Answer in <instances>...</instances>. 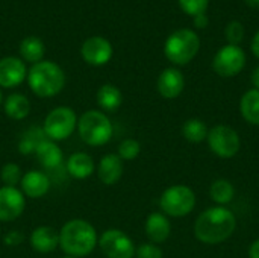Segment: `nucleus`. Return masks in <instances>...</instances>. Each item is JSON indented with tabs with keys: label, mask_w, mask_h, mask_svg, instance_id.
Returning a JSON list of instances; mask_svg holds the SVG:
<instances>
[{
	"label": "nucleus",
	"mask_w": 259,
	"mask_h": 258,
	"mask_svg": "<svg viewBox=\"0 0 259 258\" xmlns=\"http://www.w3.org/2000/svg\"><path fill=\"white\" fill-rule=\"evenodd\" d=\"M44 52H46L44 43L36 36H27L20 43V55L27 62L36 64L42 61Z\"/></svg>",
	"instance_id": "24"
},
{
	"label": "nucleus",
	"mask_w": 259,
	"mask_h": 258,
	"mask_svg": "<svg viewBox=\"0 0 259 258\" xmlns=\"http://www.w3.org/2000/svg\"><path fill=\"white\" fill-rule=\"evenodd\" d=\"M208 23H209V20H208L206 14H199L194 17V24L197 29H205L208 26Z\"/></svg>",
	"instance_id": "34"
},
{
	"label": "nucleus",
	"mask_w": 259,
	"mask_h": 258,
	"mask_svg": "<svg viewBox=\"0 0 259 258\" xmlns=\"http://www.w3.org/2000/svg\"><path fill=\"white\" fill-rule=\"evenodd\" d=\"M209 195H211V199L222 207V205L229 204L234 199L235 189H234L231 181H228V179H217L215 182H212V186L209 189Z\"/></svg>",
	"instance_id": "25"
},
{
	"label": "nucleus",
	"mask_w": 259,
	"mask_h": 258,
	"mask_svg": "<svg viewBox=\"0 0 259 258\" xmlns=\"http://www.w3.org/2000/svg\"><path fill=\"white\" fill-rule=\"evenodd\" d=\"M208 3H209V0H179L182 11L193 17H196L199 14H205Z\"/></svg>",
	"instance_id": "31"
},
{
	"label": "nucleus",
	"mask_w": 259,
	"mask_h": 258,
	"mask_svg": "<svg viewBox=\"0 0 259 258\" xmlns=\"http://www.w3.org/2000/svg\"><path fill=\"white\" fill-rule=\"evenodd\" d=\"M97 243V231L85 219H71L59 231V248L68 257H87L96 249Z\"/></svg>",
	"instance_id": "2"
},
{
	"label": "nucleus",
	"mask_w": 259,
	"mask_h": 258,
	"mask_svg": "<svg viewBox=\"0 0 259 258\" xmlns=\"http://www.w3.org/2000/svg\"><path fill=\"white\" fill-rule=\"evenodd\" d=\"M137 258H162V249L155 243H143L135 249Z\"/></svg>",
	"instance_id": "32"
},
{
	"label": "nucleus",
	"mask_w": 259,
	"mask_h": 258,
	"mask_svg": "<svg viewBox=\"0 0 259 258\" xmlns=\"http://www.w3.org/2000/svg\"><path fill=\"white\" fill-rule=\"evenodd\" d=\"M27 78V70L23 59L15 56H5L0 59V87H18Z\"/></svg>",
	"instance_id": "13"
},
{
	"label": "nucleus",
	"mask_w": 259,
	"mask_h": 258,
	"mask_svg": "<svg viewBox=\"0 0 259 258\" xmlns=\"http://www.w3.org/2000/svg\"><path fill=\"white\" fill-rule=\"evenodd\" d=\"M199 49V35L191 29H179L173 32L164 44V53L167 59L175 65H185L191 62L196 58Z\"/></svg>",
	"instance_id": "5"
},
{
	"label": "nucleus",
	"mask_w": 259,
	"mask_h": 258,
	"mask_svg": "<svg viewBox=\"0 0 259 258\" xmlns=\"http://www.w3.org/2000/svg\"><path fill=\"white\" fill-rule=\"evenodd\" d=\"M144 230H146V236L149 237V240L155 245H159V243H164L170 237L171 225L164 213H152L146 219Z\"/></svg>",
	"instance_id": "19"
},
{
	"label": "nucleus",
	"mask_w": 259,
	"mask_h": 258,
	"mask_svg": "<svg viewBox=\"0 0 259 258\" xmlns=\"http://www.w3.org/2000/svg\"><path fill=\"white\" fill-rule=\"evenodd\" d=\"M24 242V236H23V233H20L18 230H12V231H9V233H6L5 236H3V243L6 245V246H20L21 243Z\"/></svg>",
	"instance_id": "33"
},
{
	"label": "nucleus",
	"mask_w": 259,
	"mask_h": 258,
	"mask_svg": "<svg viewBox=\"0 0 259 258\" xmlns=\"http://www.w3.org/2000/svg\"><path fill=\"white\" fill-rule=\"evenodd\" d=\"M3 103V94H2V90H0V105Z\"/></svg>",
	"instance_id": "39"
},
{
	"label": "nucleus",
	"mask_w": 259,
	"mask_h": 258,
	"mask_svg": "<svg viewBox=\"0 0 259 258\" xmlns=\"http://www.w3.org/2000/svg\"><path fill=\"white\" fill-rule=\"evenodd\" d=\"M77 132L88 146H105L114 132L112 122L103 111L88 109L77 119Z\"/></svg>",
	"instance_id": "4"
},
{
	"label": "nucleus",
	"mask_w": 259,
	"mask_h": 258,
	"mask_svg": "<svg viewBox=\"0 0 259 258\" xmlns=\"http://www.w3.org/2000/svg\"><path fill=\"white\" fill-rule=\"evenodd\" d=\"M196 195L187 186H171L168 187L159 199V207L165 216L184 217L194 210Z\"/></svg>",
	"instance_id": "7"
},
{
	"label": "nucleus",
	"mask_w": 259,
	"mask_h": 258,
	"mask_svg": "<svg viewBox=\"0 0 259 258\" xmlns=\"http://www.w3.org/2000/svg\"><path fill=\"white\" fill-rule=\"evenodd\" d=\"M96 99H97L99 106H100L103 111H106V113H114V111H117V109L121 106V103H123V94H121V91H120L115 85H112V84H105V85H102V87L97 90Z\"/></svg>",
	"instance_id": "22"
},
{
	"label": "nucleus",
	"mask_w": 259,
	"mask_h": 258,
	"mask_svg": "<svg viewBox=\"0 0 259 258\" xmlns=\"http://www.w3.org/2000/svg\"><path fill=\"white\" fill-rule=\"evenodd\" d=\"M185 87V78L178 68H165L158 78V91L164 99H176Z\"/></svg>",
	"instance_id": "15"
},
{
	"label": "nucleus",
	"mask_w": 259,
	"mask_h": 258,
	"mask_svg": "<svg viewBox=\"0 0 259 258\" xmlns=\"http://www.w3.org/2000/svg\"><path fill=\"white\" fill-rule=\"evenodd\" d=\"M44 132H42V128L38 129V128H30L27 132L23 134V137L20 138L18 141V151L21 155H30V154H35V149L38 146V143L44 138Z\"/></svg>",
	"instance_id": "27"
},
{
	"label": "nucleus",
	"mask_w": 259,
	"mask_h": 258,
	"mask_svg": "<svg viewBox=\"0 0 259 258\" xmlns=\"http://www.w3.org/2000/svg\"><path fill=\"white\" fill-rule=\"evenodd\" d=\"M80 55L90 65H105L112 58V46L103 36H91L83 41Z\"/></svg>",
	"instance_id": "12"
},
{
	"label": "nucleus",
	"mask_w": 259,
	"mask_h": 258,
	"mask_svg": "<svg viewBox=\"0 0 259 258\" xmlns=\"http://www.w3.org/2000/svg\"><path fill=\"white\" fill-rule=\"evenodd\" d=\"M20 190L26 198L41 199L50 190L49 175L41 170H29L23 175L20 182Z\"/></svg>",
	"instance_id": "14"
},
{
	"label": "nucleus",
	"mask_w": 259,
	"mask_h": 258,
	"mask_svg": "<svg viewBox=\"0 0 259 258\" xmlns=\"http://www.w3.org/2000/svg\"><path fill=\"white\" fill-rule=\"evenodd\" d=\"M249 258H259V239L250 245V248H249Z\"/></svg>",
	"instance_id": "35"
},
{
	"label": "nucleus",
	"mask_w": 259,
	"mask_h": 258,
	"mask_svg": "<svg viewBox=\"0 0 259 258\" xmlns=\"http://www.w3.org/2000/svg\"><path fill=\"white\" fill-rule=\"evenodd\" d=\"M237 228L234 213L225 207H212L205 210L196 220L194 234L205 245H219L228 240Z\"/></svg>",
	"instance_id": "1"
},
{
	"label": "nucleus",
	"mask_w": 259,
	"mask_h": 258,
	"mask_svg": "<svg viewBox=\"0 0 259 258\" xmlns=\"http://www.w3.org/2000/svg\"><path fill=\"white\" fill-rule=\"evenodd\" d=\"M208 132H209V129L206 128L205 122H202L200 119H190L182 126L184 138L191 143H200V141L206 140Z\"/></svg>",
	"instance_id": "26"
},
{
	"label": "nucleus",
	"mask_w": 259,
	"mask_h": 258,
	"mask_svg": "<svg viewBox=\"0 0 259 258\" xmlns=\"http://www.w3.org/2000/svg\"><path fill=\"white\" fill-rule=\"evenodd\" d=\"M26 208V196L17 187H0V222L18 219Z\"/></svg>",
	"instance_id": "11"
},
{
	"label": "nucleus",
	"mask_w": 259,
	"mask_h": 258,
	"mask_svg": "<svg viewBox=\"0 0 259 258\" xmlns=\"http://www.w3.org/2000/svg\"><path fill=\"white\" fill-rule=\"evenodd\" d=\"M225 35L229 44L238 46L244 38V26L240 21H231L225 29Z\"/></svg>",
	"instance_id": "30"
},
{
	"label": "nucleus",
	"mask_w": 259,
	"mask_h": 258,
	"mask_svg": "<svg viewBox=\"0 0 259 258\" xmlns=\"http://www.w3.org/2000/svg\"><path fill=\"white\" fill-rule=\"evenodd\" d=\"M27 82L32 93L38 97H53L65 85L64 70L53 61H39L27 71Z\"/></svg>",
	"instance_id": "3"
},
{
	"label": "nucleus",
	"mask_w": 259,
	"mask_h": 258,
	"mask_svg": "<svg viewBox=\"0 0 259 258\" xmlns=\"http://www.w3.org/2000/svg\"><path fill=\"white\" fill-rule=\"evenodd\" d=\"M246 65V53L240 46L228 44L222 47L212 61L214 71L222 78H234L243 71Z\"/></svg>",
	"instance_id": "10"
},
{
	"label": "nucleus",
	"mask_w": 259,
	"mask_h": 258,
	"mask_svg": "<svg viewBox=\"0 0 259 258\" xmlns=\"http://www.w3.org/2000/svg\"><path fill=\"white\" fill-rule=\"evenodd\" d=\"M29 242H30V248L35 252L49 254L53 252L56 248H59V233L52 227L42 225L32 231Z\"/></svg>",
	"instance_id": "16"
},
{
	"label": "nucleus",
	"mask_w": 259,
	"mask_h": 258,
	"mask_svg": "<svg viewBox=\"0 0 259 258\" xmlns=\"http://www.w3.org/2000/svg\"><path fill=\"white\" fill-rule=\"evenodd\" d=\"M252 52H253V55L259 59V30L255 33V36L252 40Z\"/></svg>",
	"instance_id": "36"
},
{
	"label": "nucleus",
	"mask_w": 259,
	"mask_h": 258,
	"mask_svg": "<svg viewBox=\"0 0 259 258\" xmlns=\"http://www.w3.org/2000/svg\"><path fill=\"white\" fill-rule=\"evenodd\" d=\"M62 258H74V257H68V255H67V257H62Z\"/></svg>",
	"instance_id": "40"
},
{
	"label": "nucleus",
	"mask_w": 259,
	"mask_h": 258,
	"mask_svg": "<svg viewBox=\"0 0 259 258\" xmlns=\"http://www.w3.org/2000/svg\"><path fill=\"white\" fill-rule=\"evenodd\" d=\"M140 152H141V144L135 138H124L118 144V148H117V155L123 161H132V160H135L140 155Z\"/></svg>",
	"instance_id": "29"
},
{
	"label": "nucleus",
	"mask_w": 259,
	"mask_h": 258,
	"mask_svg": "<svg viewBox=\"0 0 259 258\" xmlns=\"http://www.w3.org/2000/svg\"><path fill=\"white\" fill-rule=\"evenodd\" d=\"M208 146L220 158H232L238 154L241 141L235 129L226 125H217L208 132Z\"/></svg>",
	"instance_id": "8"
},
{
	"label": "nucleus",
	"mask_w": 259,
	"mask_h": 258,
	"mask_svg": "<svg viewBox=\"0 0 259 258\" xmlns=\"http://www.w3.org/2000/svg\"><path fill=\"white\" fill-rule=\"evenodd\" d=\"M35 155H36L38 163L47 170L58 169L64 161V154H62L61 148L58 146V143L49 140L47 137H44L38 143V146L35 149Z\"/></svg>",
	"instance_id": "17"
},
{
	"label": "nucleus",
	"mask_w": 259,
	"mask_h": 258,
	"mask_svg": "<svg viewBox=\"0 0 259 258\" xmlns=\"http://www.w3.org/2000/svg\"><path fill=\"white\" fill-rule=\"evenodd\" d=\"M241 116L250 125L259 126V90H249L243 94L240 102Z\"/></svg>",
	"instance_id": "23"
},
{
	"label": "nucleus",
	"mask_w": 259,
	"mask_h": 258,
	"mask_svg": "<svg viewBox=\"0 0 259 258\" xmlns=\"http://www.w3.org/2000/svg\"><path fill=\"white\" fill-rule=\"evenodd\" d=\"M5 114L12 120H24L30 114V102L21 93L9 94L3 102Z\"/></svg>",
	"instance_id": "21"
},
{
	"label": "nucleus",
	"mask_w": 259,
	"mask_h": 258,
	"mask_svg": "<svg viewBox=\"0 0 259 258\" xmlns=\"http://www.w3.org/2000/svg\"><path fill=\"white\" fill-rule=\"evenodd\" d=\"M247 6L253 8V9H259V0H244Z\"/></svg>",
	"instance_id": "38"
},
{
	"label": "nucleus",
	"mask_w": 259,
	"mask_h": 258,
	"mask_svg": "<svg viewBox=\"0 0 259 258\" xmlns=\"http://www.w3.org/2000/svg\"><path fill=\"white\" fill-rule=\"evenodd\" d=\"M252 84H253L255 90H259V65L255 67V70L252 71Z\"/></svg>",
	"instance_id": "37"
},
{
	"label": "nucleus",
	"mask_w": 259,
	"mask_h": 258,
	"mask_svg": "<svg viewBox=\"0 0 259 258\" xmlns=\"http://www.w3.org/2000/svg\"><path fill=\"white\" fill-rule=\"evenodd\" d=\"M123 169V160L117 154H106L99 161L97 175L105 186H114L121 179Z\"/></svg>",
	"instance_id": "18"
},
{
	"label": "nucleus",
	"mask_w": 259,
	"mask_h": 258,
	"mask_svg": "<svg viewBox=\"0 0 259 258\" xmlns=\"http://www.w3.org/2000/svg\"><path fill=\"white\" fill-rule=\"evenodd\" d=\"M21 178H23V172L20 166L15 163H6L0 170V179L6 187H17L21 182Z\"/></svg>",
	"instance_id": "28"
},
{
	"label": "nucleus",
	"mask_w": 259,
	"mask_h": 258,
	"mask_svg": "<svg viewBox=\"0 0 259 258\" xmlns=\"http://www.w3.org/2000/svg\"><path fill=\"white\" fill-rule=\"evenodd\" d=\"M77 116L70 106L53 108L42 122V132L52 141H64L77 129Z\"/></svg>",
	"instance_id": "6"
},
{
	"label": "nucleus",
	"mask_w": 259,
	"mask_h": 258,
	"mask_svg": "<svg viewBox=\"0 0 259 258\" xmlns=\"http://www.w3.org/2000/svg\"><path fill=\"white\" fill-rule=\"evenodd\" d=\"M99 248L106 258H134L135 245L132 239L121 230L111 228L100 234Z\"/></svg>",
	"instance_id": "9"
},
{
	"label": "nucleus",
	"mask_w": 259,
	"mask_h": 258,
	"mask_svg": "<svg viewBox=\"0 0 259 258\" xmlns=\"http://www.w3.org/2000/svg\"><path fill=\"white\" fill-rule=\"evenodd\" d=\"M67 172L74 179H87L96 172V163L87 152H74L67 160Z\"/></svg>",
	"instance_id": "20"
}]
</instances>
